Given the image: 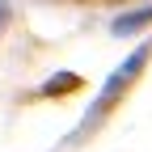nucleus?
Masks as SVG:
<instances>
[{
  "instance_id": "f257e3e1",
  "label": "nucleus",
  "mask_w": 152,
  "mask_h": 152,
  "mask_svg": "<svg viewBox=\"0 0 152 152\" xmlns=\"http://www.w3.org/2000/svg\"><path fill=\"white\" fill-rule=\"evenodd\" d=\"M144 59H148V47H140V51H135V55H131V59H127V64H123L118 72H114V76H110V85H106V93H102V106H106V102L114 97V93H118V85H127V80H131V76H135V68H144Z\"/></svg>"
},
{
  "instance_id": "f03ea898",
  "label": "nucleus",
  "mask_w": 152,
  "mask_h": 152,
  "mask_svg": "<svg viewBox=\"0 0 152 152\" xmlns=\"http://www.w3.org/2000/svg\"><path fill=\"white\" fill-rule=\"evenodd\" d=\"M148 17H152V9H144V13H135V17H118V21H114V30H118V34H127V30H135V26H144Z\"/></svg>"
},
{
  "instance_id": "7ed1b4c3",
  "label": "nucleus",
  "mask_w": 152,
  "mask_h": 152,
  "mask_svg": "<svg viewBox=\"0 0 152 152\" xmlns=\"http://www.w3.org/2000/svg\"><path fill=\"white\" fill-rule=\"evenodd\" d=\"M4 21H9V4L0 0V26H4Z\"/></svg>"
}]
</instances>
